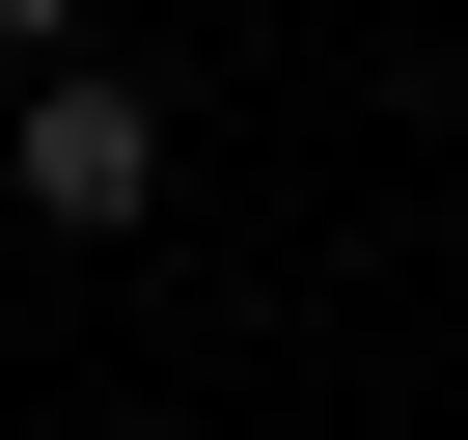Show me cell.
<instances>
[{"instance_id":"obj_1","label":"cell","mask_w":468,"mask_h":440,"mask_svg":"<svg viewBox=\"0 0 468 440\" xmlns=\"http://www.w3.org/2000/svg\"><path fill=\"white\" fill-rule=\"evenodd\" d=\"M0 193H28L56 248H111V220L165 193V110H138V83H83V56H56V83H0Z\"/></svg>"},{"instance_id":"obj_2","label":"cell","mask_w":468,"mask_h":440,"mask_svg":"<svg viewBox=\"0 0 468 440\" xmlns=\"http://www.w3.org/2000/svg\"><path fill=\"white\" fill-rule=\"evenodd\" d=\"M56 56H83V0H0V83H56Z\"/></svg>"}]
</instances>
